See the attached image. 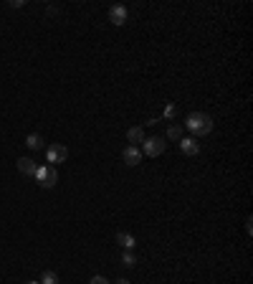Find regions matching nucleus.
Masks as SVG:
<instances>
[{
  "label": "nucleus",
  "mask_w": 253,
  "mask_h": 284,
  "mask_svg": "<svg viewBox=\"0 0 253 284\" xmlns=\"http://www.w3.org/2000/svg\"><path fill=\"white\" fill-rule=\"evenodd\" d=\"M185 130H190V132L197 135V137L210 135V132H213V117L205 114V112H192L188 120H185Z\"/></svg>",
  "instance_id": "obj_1"
},
{
  "label": "nucleus",
  "mask_w": 253,
  "mask_h": 284,
  "mask_svg": "<svg viewBox=\"0 0 253 284\" xmlns=\"http://www.w3.org/2000/svg\"><path fill=\"white\" fill-rule=\"evenodd\" d=\"M36 180H38L41 188H54L59 183V173H56L54 165H43V168L36 170Z\"/></svg>",
  "instance_id": "obj_2"
},
{
  "label": "nucleus",
  "mask_w": 253,
  "mask_h": 284,
  "mask_svg": "<svg viewBox=\"0 0 253 284\" xmlns=\"http://www.w3.org/2000/svg\"><path fill=\"white\" fill-rule=\"evenodd\" d=\"M142 147H144V155H149V157H157V155H162V152H165L167 142L162 140V137H144Z\"/></svg>",
  "instance_id": "obj_3"
},
{
  "label": "nucleus",
  "mask_w": 253,
  "mask_h": 284,
  "mask_svg": "<svg viewBox=\"0 0 253 284\" xmlns=\"http://www.w3.org/2000/svg\"><path fill=\"white\" fill-rule=\"evenodd\" d=\"M46 160L54 162V165L66 162V160H68V147H66V145H51V147L46 150Z\"/></svg>",
  "instance_id": "obj_4"
},
{
  "label": "nucleus",
  "mask_w": 253,
  "mask_h": 284,
  "mask_svg": "<svg viewBox=\"0 0 253 284\" xmlns=\"http://www.w3.org/2000/svg\"><path fill=\"white\" fill-rule=\"evenodd\" d=\"M122 160H124L129 168H134V165H139L142 162V150L139 147H124V152H122Z\"/></svg>",
  "instance_id": "obj_5"
},
{
  "label": "nucleus",
  "mask_w": 253,
  "mask_h": 284,
  "mask_svg": "<svg viewBox=\"0 0 253 284\" xmlns=\"http://www.w3.org/2000/svg\"><path fill=\"white\" fill-rule=\"evenodd\" d=\"M127 15H129V13H127L124 5H112V8H109V20H112L114 26H124Z\"/></svg>",
  "instance_id": "obj_6"
},
{
  "label": "nucleus",
  "mask_w": 253,
  "mask_h": 284,
  "mask_svg": "<svg viewBox=\"0 0 253 284\" xmlns=\"http://www.w3.org/2000/svg\"><path fill=\"white\" fill-rule=\"evenodd\" d=\"M18 170H20V175L36 178V170H38V165H36V160H31V157H20V160H18Z\"/></svg>",
  "instance_id": "obj_7"
},
{
  "label": "nucleus",
  "mask_w": 253,
  "mask_h": 284,
  "mask_svg": "<svg viewBox=\"0 0 253 284\" xmlns=\"http://www.w3.org/2000/svg\"><path fill=\"white\" fill-rule=\"evenodd\" d=\"M180 150H183V155L192 157V155L200 152V145H197V140H192V137H183V140H180Z\"/></svg>",
  "instance_id": "obj_8"
},
{
  "label": "nucleus",
  "mask_w": 253,
  "mask_h": 284,
  "mask_svg": "<svg viewBox=\"0 0 253 284\" xmlns=\"http://www.w3.org/2000/svg\"><path fill=\"white\" fill-rule=\"evenodd\" d=\"M117 244H119L122 249H127V251H132V249L137 246L134 236H132V233H127V231H119V233H117Z\"/></svg>",
  "instance_id": "obj_9"
},
{
  "label": "nucleus",
  "mask_w": 253,
  "mask_h": 284,
  "mask_svg": "<svg viewBox=\"0 0 253 284\" xmlns=\"http://www.w3.org/2000/svg\"><path fill=\"white\" fill-rule=\"evenodd\" d=\"M127 140L132 142V147H137L139 142H144V130H142V127H132V130H127Z\"/></svg>",
  "instance_id": "obj_10"
},
{
  "label": "nucleus",
  "mask_w": 253,
  "mask_h": 284,
  "mask_svg": "<svg viewBox=\"0 0 253 284\" xmlns=\"http://www.w3.org/2000/svg\"><path fill=\"white\" fill-rule=\"evenodd\" d=\"M26 145H28L31 150H41V147H43V137H41V135H28V137H26Z\"/></svg>",
  "instance_id": "obj_11"
},
{
  "label": "nucleus",
  "mask_w": 253,
  "mask_h": 284,
  "mask_svg": "<svg viewBox=\"0 0 253 284\" xmlns=\"http://www.w3.org/2000/svg\"><path fill=\"white\" fill-rule=\"evenodd\" d=\"M167 137H170V140H183V127H180V125H172V127L167 130Z\"/></svg>",
  "instance_id": "obj_12"
},
{
  "label": "nucleus",
  "mask_w": 253,
  "mask_h": 284,
  "mask_svg": "<svg viewBox=\"0 0 253 284\" xmlns=\"http://www.w3.org/2000/svg\"><path fill=\"white\" fill-rule=\"evenodd\" d=\"M41 284H59V277H56V272H43V277H41Z\"/></svg>",
  "instance_id": "obj_13"
},
{
  "label": "nucleus",
  "mask_w": 253,
  "mask_h": 284,
  "mask_svg": "<svg viewBox=\"0 0 253 284\" xmlns=\"http://www.w3.org/2000/svg\"><path fill=\"white\" fill-rule=\"evenodd\" d=\"M122 264H124V267H134V264H137V259H134L132 251H124V254H122Z\"/></svg>",
  "instance_id": "obj_14"
},
{
  "label": "nucleus",
  "mask_w": 253,
  "mask_h": 284,
  "mask_svg": "<svg viewBox=\"0 0 253 284\" xmlns=\"http://www.w3.org/2000/svg\"><path fill=\"white\" fill-rule=\"evenodd\" d=\"M165 117H167V120H172V117H175V107H172V104H167V109H165Z\"/></svg>",
  "instance_id": "obj_15"
},
{
  "label": "nucleus",
  "mask_w": 253,
  "mask_h": 284,
  "mask_svg": "<svg viewBox=\"0 0 253 284\" xmlns=\"http://www.w3.org/2000/svg\"><path fill=\"white\" fill-rule=\"evenodd\" d=\"M89 284H109V282H107V277H91Z\"/></svg>",
  "instance_id": "obj_16"
},
{
  "label": "nucleus",
  "mask_w": 253,
  "mask_h": 284,
  "mask_svg": "<svg viewBox=\"0 0 253 284\" xmlns=\"http://www.w3.org/2000/svg\"><path fill=\"white\" fill-rule=\"evenodd\" d=\"M23 5H26L23 0H13V3H10V8H23Z\"/></svg>",
  "instance_id": "obj_17"
},
{
  "label": "nucleus",
  "mask_w": 253,
  "mask_h": 284,
  "mask_svg": "<svg viewBox=\"0 0 253 284\" xmlns=\"http://www.w3.org/2000/svg\"><path fill=\"white\" fill-rule=\"evenodd\" d=\"M117 284H129V282L127 279H117Z\"/></svg>",
  "instance_id": "obj_18"
},
{
  "label": "nucleus",
  "mask_w": 253,
  "mask_h": 284,
  "mask_svg": "<svg viewBox=\"0 0 253 284\" xmlns=\"http://www.w3.org/2000/svg\"><path fill=\"white\" fill-rule=\"evenodd\" d=\"M28 284H41V282H28Z\"/></svg>",
  "instance_id": "obj_19"
}]
</instances>
